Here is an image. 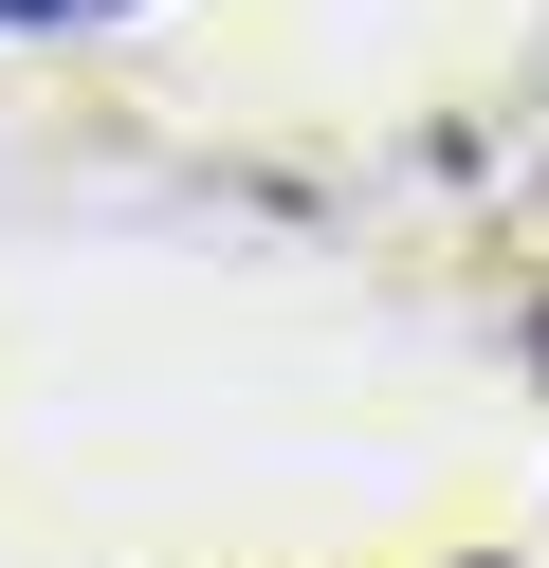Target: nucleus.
<instances>
[{
  "mask_svg": "<svg viewBox=\"0 0 549 568\" xmlns=\"http://www.w3.org/2000/svg\"><path fill=\"white\" fill-rule=\"evenodd\" d=\"M0 19H110V0H0Z\"/></svg>",
  "mask_w": 549,
  "mask_h": 568,
  "instance_id": "f257e3e1",
  "label": "nucleus"
}]
</instances>
